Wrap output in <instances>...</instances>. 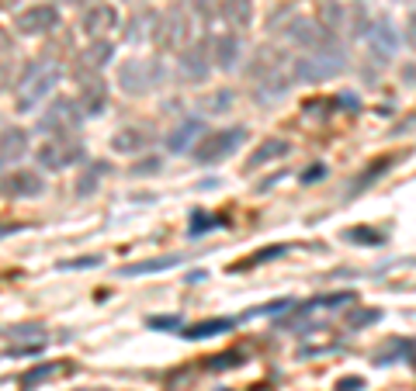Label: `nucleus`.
<instances>
[{"mask_svg": "<svg viewBox=\"0 0 416 391\" xmlns=\"http://www.w3.org/2000/svg\"><path fill=\"white\" fill-rule=\"evenodd\" d=\"M45 191L39 170H11L7 177H0V194L4 197H39Z\"/></svg>", "mask_w": 416, "mask_h": 391, "instance_id": "obj_12", "label": "nucleus"}, {"mask_svg": "<svg viewBox=\"0 0 416 391\" xmlns=\"http://www.w3.org/2000/svg\"><path fill=\"white\" fill-rule=\"evenodd\" d=\"M319 177H326V166H323V163H316V166H312V170H309V173H305L302 180L309 184V180H319Z\"/></svg>", "mask_w": 416, "mask_h": 391, "instance_id": "obj_39", "label": "nucleus"}, {"mask_svg": "<svg viewBox=\"0 0 416 391\" xmlns=\"http://www.w3.org/2000/svg\"><path fill=\"white\" fill-rule=\"evenodd\" d=\"M160 156H153V159H139L135 166H132V177H149V173H160Z\"/></svg>", "mask_w": 416, "mask_h": 391, "instance_id": "obj_31", "label": "nucleus"}, {"mask_svg": "<svg viewBox=\"0 0 416 391\" xmlns=\"http://www.w3.org/2000/svg\"><path fill=\"white\" fill-rule=\"evenodd\" d=\"M295 59H285V63H278L274 70H267V73H260L257 77V101H278V97H285L291 87H295Z\"/></svg>", "mask_w": 416, "mask_h": 391, "instance_id": "obj_8", "label": "nucleus"}, {"mask_svg": "<svg viewBox=\"0 0 416 391\" xmlns=\"http://www.w3.org/2000/svg\"><path fill=\"white\" fill-rule=\"evenodd\" d=\"M212 63L219 66V70H236V63L243 59V39L236 35V32H226V35H215L212 39Z\"/></svg>", "mask_w": 416, "mask_h": 391, "instance_id": "obj_16", "label": "nucleus"}, {"mask_svg": "<svg viewBox=\"0 0 416 391\" xmlns=\"http://www.w3.org/2000/svg\"><path fill=\"white\" fill-rule=\"evenodd\" d=\"M80 28H83V35H87L90 42L104 39L111 28H118V11H115L111 4H104V0H94V4L83 11Z\"/></svg>", "mask_w": 416, "mask_h": 391, "instance_id": "obj_11", "label": "nucleus"}, {"mask_svg": "<svg viewBox=\"0 0 416 391\" xmlns=\"http://www.w3.org/2000/svg\"><path fill=\"white\" fill-rule=\"evenodd\" d=\"M406 42L416 49V11L410 14V21H406Z\"/></svg>", "mask_w": 416, "mask_h": 391, "instance_id": "obj_38", "label": "nucleus"}, {"mask_svg": "<svg viewBox=\"0 0 416 391\" xmlns=\"http://www.w3.org/2000/svg\"><path fill=\"white\" fill-rule=\"evenodd\" d=\"M368 42H372V52L378 56V63H389L399 52L403 35H399V28L389 18H378V21H372V28H368Z\"/></svg>", "mask_w": 416, "mask_h": 391, "instance_id": "obj_14", "label": "nucleus"}, {"mask_svg": "<svg viewBox=\"0 0 416 391\" xmlns=\"http://www.w3.org/2000/svg\"><path fill=\"white\" fill-rule=\"evenodd\" d=\"M4 49H11V35H7V32L0 28V52H4Z\"/></svg>", "mask_w": 416, "mask_h": 391, "instance_id": "obj_41", "label": "nucleus"}, {"mask_svg": "<svg viewBox=\"0 0 416 391\" xmlns=\"http://www.w3.org/2000/svg\"><path fill=\"white\" fill-rule=\"evenodd\" d=\"M63 80V66L56 56H42L35 59L21 80H18V90H14V104H18V115H32L42 101L56 90V83Z\"/></svg>", "mask_w": 416, "mask_h": 391, "instance_id": "obj_1", "label": "nucleus"}, {"mask_svg": "<svg viewBox=\"0 0 416 391\" xmlns=\"http://www.w3.org/2000/svg\"><path fill=\"white\" fill-rule=\"evenodd\" d=\"M291 302L285 298V302H271V305H264V309H257V312H250V315H274V312H285Z\"/></svg>", "mask_w": 416, "mask_h": 391, "instance_id": "obj_37", "label": "nucleus"}, {"mask_svg": "<svg viewBox=\"0 0 416 391\" xmlns=\"http://www.w3.org/2000/svg\"><path fill=\"white\" fill-rule=\"evenodd\" d=\"M104 173H108V163H90V166L83 170V177L77 180V194L87 197L94 187H97V184H101V177H104Z\"/></svg>", "mask_w": 416, "mask_h": 391, "instance_id": "obj_26", "label": "nucleus"}, {"mask_svg": "<svg viewBox=\"0 0 416 391\" xmlns=\"http://www.w3.org/2000/svg\"><path fill=\"white\" fill-rule=\"evenodd\" d=\"M316 25H319L323 32L336 35V28L343 25V7H340V0H319V4H316Z\"/></svg>", "mask_w": 416, "mask_h": 391, "instance_id": "obj_22", "label": "nucleus"}, {"mask_svg": "<svg viewBox=\"0 0 416 391\" xmlns=\"http://www.w3.org/2000/svg\"><path fill=\"white\" fill-rule=\"evenodd\" d=\"M233 325H236V318H208V322L191 325V329L184 333V340H208V336H219V333H226V329H233Z\"/></svg>", "mask_w": 416, "mask_h": 391, "instance_id": "obj_25", "label": "nucleus"}, {"mask_svg": "<svg viewBox=\"0 0 416 391\" xmlns=\"http://www.w3.org/2000/svg\"><path fill=\"white\" fill-rule=\"evenodd\" d=\"M70 4H83V0H70Z\"/></svg>", "mask_w": 416, "mask_h": 391, "instance_id": "obj_42", "label": "nucleus"}, {"mask_svg": "<svg viewBox=\"0 0 416 391\" xmlns=\"http://www.w3.org/2000/svg\"><path fill=\"white\" fill-rule=\"evenodd\" d=\"M208 115H226L229 108H233V90H222V94H215V97H208Z\"/></svg>", "mask_w": 416, "mask_h": 391, "instance_id": "obj_27", "label": "nucleus"}, {"mask_svg": "<svg viewBox=\"0 0 416 391\" xmlns=\"http://www.w3.org/2000/svg\"><path fill=\"white\" fill-rule=\"evenodd\" d=\"M361 385H365L361 378H343V381H340V391H357Z\"/></svg>", "mask_w": 416, "mask_h": 391, "instance_id": "obj_40", "label": "nucleus"}, {"mask_svg": "<svg viewBox=\"0 0 416 391\" xmlns=\"http://www.w3.org/2000/svg\"><path fill=\"white\" fill-rule=\"evenodd\" d=\"M111 56H115V45L108 39H94L90 42V49L83 52V66L87 70H101V66H108L111 63Z\"/></svg>", "mask_w": 416, "mask_h": 391, "instance_id": "obj_24", "label": "nucleus"}, {"mask_svg": "<svg viewBox=\"0 0 416 391\" xmlns=\"http://www.w3.org/2000/svg\"><path fill=\"white\" fill-rule=\"evenodd\" d=\"M285 39L295 42V45H302V49H312V45H319V42L326 39H336V35H330V32H323L312 18H291L288 25H285Z\"/></svg>", "mask_w": 416, "mask_h": 391, "instance_id": "obj_15", "label": "nucleus"}, {"mask_svg": "<svg viewBox=\"0 0 416 391\" xmlns=\"http://www.w3.org/2000/svg\"><path fill=\"white\" fill-rule=\"evenodd\" d=\"M101 260L97 256H80V260H63L59 271H83V267H97Z\"/></svg>", "mask_w": 416, "mask_h": 391, "instance_id": "obj_34", "label": "nucleus"}, {"mask_svg": "<svg viewBox=\"0 0 416 391\" xmlns=\"http://www.w3.org/2000/svg\"><path fill=\"white\" fill-rule=\"evenodd\" d=\"M177 66H181L184 80H191V83L208 80V70H212V45H208V39L195 42V45H184L181 56H177Z\"/></svg>", "mask_w": 416, "mask_h": 391, "instance_id": "obj_10", "label": "nucleus"}, {"mask_svg": "<svg viewBox=\"0 0 416 391\" xmlns=\"http://www.w3.org/2000/svg\"><path fill=\"white\" fill-rule=\"evenodd\" d=\"M83 121V111L77 104V97H56L39 118V132L42 135H66V132H77Z\"/></svg>", "mask_w": 416, "mask_h": 391, "instance_id": "obj_6", "label": "nucleus"}, {"mask_svg": "<svg viewBox=\"0 0 416 391\" xmlns=\"http://www.w3.org/2000/svg\"><path fill=\"white\" fill-rule=\"evenodd\" d=\"M52 374H59V367H56V364H45V367H35V371H28V374L21 378V385H25V388H32L35 381H45V378H52Z\"/></svg>", "mask_w": 416, "mask_h": 391, "instance_id": "obj_28", "label": "nucleus"}, {"mask_svg": "<svg viewBox=\"0 0 416 391\" xmlns=\"http://www.w3.org/2000/svg\"><path fill=\"white\" fill-rule=\"evenodd\" d=\"M285 253H288V246H271V249L257 253L253 260H247V267H253V263H267V260H278V256H285Z\"/></svg>", "mask_w": 416, "mask_h": 391, "instance_id": "obj_32", "label": "nucleus"}, {"mask_svg": "<svg viewBox=\"0 0 416 391\" xmlns=\"http://www.w3.org/2000/svg\"><path fill=\"white\" fill-rule=\"evenodd\" d=\"M243 139H247V128H219V132L202 135V142H198L191 153H195V159H198L202 166H215V163L233 156Z\"/></svg>", "mask_w": 416, "mask_h": 391, "instance_id": "obj_5", "label": "nucleus"}, {"mask_svg": "<svg viewBox=\"0 0 416 391\" xmlns=\"http://www.w3.org/2000/svg\"><path fill=\"white\" fill-rule=\"evenodd\" d=\"M212 225H215V218L205 215V211H195V215H191V235H202L205 229H212Z\"/></svg>", "mask_w": 416, "mask_h": 391, "instance_id": "obj_33", "label": "nucleus"}, {"mask_svg": "<svg viewBox=\"0 0 416 391\" xmlns=\"http://www.w3.org/2000/svg\"><path fill=\"white\" fill-rule=\"evenodd\" d=\"M378 318H381V312H378V309H368V312H354L347 318V325H350V329H365V325H374Z\"/></svg>", "mask_w": 416, "mask_h": 391, "instance_id": "obj_29", "label": "nucleus"}, {"mask_svg": "<svg viewBox=\"0 0 416 391\" xmlns=\"http://www.w3.org/2000/svg\"><path fill=\"white\" fill-rule=\"evenodd\" d=\"M25 153H28V132L14 125H0V170L14 166Z\"/></svg>", "mask_w": 416, "mask_h": 391, "instance_id": "obj_17", "label": "nucleus"}, {"mask_svg": "<svg viewBox=\"0 0 416 391\" xmlns=\"http://www.w3.org/2000/svg\"><path fill=\"white\" fill-rule=\"evenodd\" d=\"M153 146V132L149 128H142V125H128V128H118L115 132V139H111V149L115 153H142V149H149Z\"/></svg>", "mask_w": 416, "mask_h": 391, "instance_id": "obj_18", "label": "nucleus"}, {"mask_svg": "<svg viewBox=\"0 0 416 391\" xmlns=\"http://www.w3.org/2000/svg\"><path fill=\"white\" fill-rule=\"evenodd\" d=\"M191 35L188 28V14L181 7H170L166 14H157V25H153V39L160 49H181Z\"/></svg>", "mask_w": 416, "mask_h": 391, "instance_id": "obj_7", "label": "nucleus"}, {"mask_svg": "<svg viewBox=\"0 0 416 391\" xmlns=\"http://www.w3.org/2000/svg\"><path fill=\"white\" fill-rule=\"evenodd\" d=\"M181 263V256H149V260H139V263H128L122 267V277H142V274H160V271H170V267H177Z\"/></svg>", "mask_w": 416, "mask_h": 391, "instance_id": "obj_23", "label": "nucleus"}, {"mask_svg": "<svg viewBox=\"0 0 416 391\" xmlns=\"http://www.w3.org/2000/svg\"><path fill=\"white\" fill-rule=\"evenodd\" d=\"M0 4H4V0H0Z\"/></svg>", "mask_w": 416, "mask_h": 391, "instance_id": "obj_43", "label": "nucleus"}, {"mask_svg": "<svg viewBox=\"0 0 416 391\" xmlns=\"http://www.w3.org/2000/svg\"><path fill=\"white\" fill-rule=\"evenodd\" d=\"M83 159V139H77V132H66V135H49L35 149V163L49 173H63L70 166H77Z\"/></svg>", "mask_w": 416, "mask_h": 391, "instance_id": "obj_4", "label": "nucleus"}, {"mask_svg": "<svg viewBox=\"0 0 416 391\" xmlns=\"http://www.w3.org/2000/svg\"><path fill=\"white\" fill-rule=\"evenodd\" d=\"M343 70H347V56H343V49H340L336 39L319 42L309 56L295 59V77L305 80V83H323V80L340 77Z\"/></svg>", "mask_w": 416, "mask_h": 391, "instance_id": "obj_2", "label": "nucleus"}, {"mask_svg": "<svg viewBox=\"0 0 416 391\" xmlns=\"http://www.w3.org/2000/svg\"><path fill=\"white\" fill-rule=\"evenodd\" d=\"M219 18L236 28H247L253 21V0H219Z\"/></svg>", "mask_w": 416, "mask_h": 391, "instance_id": "obj_21", "label": "nucleus"}, {"mask_svg": "<svg viewBox=\"0 0 416 391\" xmlns=\"http://www.w3.org/2000/svg\"><path fill=\"white\" fill-rule=\"evenodd\" d=\"M14 28L21 35H49L52 28H59V11L52 4H32L14 18Z\"/></svg>", "mask_w": 416, "mask_h": 391, "instance_id": "obj_9", "label": "nucleus"}, {"mask_svg": "<svg viewBox=\"0 0 416 391\" xmlns=\"http://www.w3.org/2000/svg\"><path fill=\"white\" fill-rule=\"evenodd\" d=\"M77 104H80L83 118L104 115V108H108V83L97 77V70H94L90 77H83V80H80V94H77Z\"/></svg>", "mask_w": 416, "mask_h": 391, "instance_id": "obj_13", "label": "nucleus"}, {"mask_svg": "<svg viewBox=\"0 0 416 391\" xmlns=\"http://www.w3.org/2000/svg\"><path fill=\"white\" fill-rule=\"evenodd\" d=\"M149 329H181V318L177 315H157V318H149Z\"/></svg>", "mask_w": 416, "mask_h": 391, "instance_id": "obj_35", "label": "nucleus"}, {"mask_svg": "<svg viewBox=\"0 0 416 391\" xmlns=\"http://www.w3.org/2000/svg\"><path fill=\"white\" fill-rule=\"evenodd\" d=\"M166 80V70L164 63L153 56H146V59H125L122 66H118V87H122L128 97H146V94H153L160 83Z\"/></svg>", "mask_w": 416, "mask_h": 391, "instance_id": "obj_3", "label": "nucleus"}, {"mask_svg": "<svg viewBox=\"0 0 416 391\" xmlns=\"http://www.w3.org/2000/svg\"><path fill=\"white\" fill-rule=\"evenodd\" d=\"M291 153V142H285V139H267L264 146H257L253 149V156L247 159L250 170H260V166H267V163H274V159L288 156Z\"/></svg>", "mask_w": 416, "mask_h": 391, "instance_id": "obj_20", "label": "nucleus"}, {"mask_svg": "<svg viewBox=\"0 0 416 391\" xmlns=\"http://www.w3.org/2000/svg\"><path fill=\"white\" fill-rule=\"evenodd\" d=\"M343 239H350V242H385V232H374V229H350V232H343Z\"/></svg>", "mask_w": 416, "mask_h": 391, "instance_id": "obj_30", "label": "nucleus"}, {"mask_svg": "<svg viewBox=\"0 0 416 391\" xmlns=\"http://www.w3.org/2000/svg\"><path fill=\"white\" fill-rule=\"evenodd\" d=\"M236 364H240V353H222V356H215L208 367H212V371H226V367H236Z\"/></svg>", "mask_w": 416, "mask_h": 391, "instance_id": "obj_36", "label": "nucleus"}, {"mask_svg": "<svg viewBox=\"0 0 416 391\" xmlns=\"http://www.w3.org/2000/svg\"><path fill=\"white\" fill-rule=\"evenodd\" d=\"M202 135V118H188L184 125H177L170 135H166V149L170 153H191V142Z\"/></svg>", "mask_w": 416, "mask_h": 391, "instance_id": "obj_19", "label": "nucleus"}]
</instances>
